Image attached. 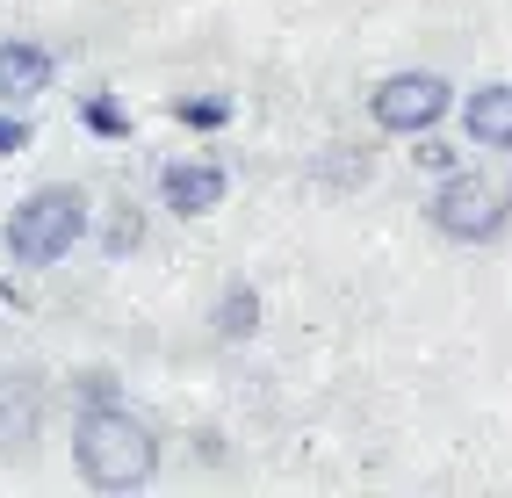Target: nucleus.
Instances as JSON below:
<instances>
[{
  "mask_svg": "<svg viewBox=\"0 0 512 498\" xmlns=\"http://www.w3.org/2000/svg\"><path fill=\"white\" fill-rule=\"evenodd\" d=\"M462 123H469V138H476V145L512 152V87H505V80L476 87L469 102H462Z\"/></svg>",
  "mask_w": 512,
  "mask_h": 498,
  "instance_id": "obj_8",
  "label": "nucleus"
},
{
  "mask_svg": "<svg viewBox=\"0 0 512 498\" xmlns=\"http://www.w3.org/2000/svg\"><path fill=\"white\" fill-rule=\"evenodd\" d=\"M217 340H253V332H260V296L246 289V282H231L224 296H217Z\"/></svg>",
  "mask_w": 512,
  "mask_h": 498,
  "instance_id": "obj_9",
  "label": "nucleus"
},
{
  "mask_svg": "<svg viewBox=\"0 0 512 498\" xmlns=\"http://www.w3.org/2000/svg\"><path fill=\"white\" fill-rule=\"evenodd\" d=\"M73 390L87 397V405H116V376H109V369H87V376H80Z\"/></svg>",
  "mask_w": 512,
  "mask_h": 498,
  "instance_id": "obj_12",
  "label": "nucleus"
},
{
  "mask_svg": "<svg viewBox=\"0 0 512 498\" xmlns=\"http://www.w3.org/2000/svg\"><path fill=\"white\" fill-rule=\"evenodd\" d=\"M37 426H44V383L29 369H8L0 376V455H22L37 441Z\"/></svg>",
  "mask_w": 512,
  "mask_h": 498,
  "instance_id": "obj_6",
  "label": "nucleus"
},
{
  "mask_svg": "<svg viewBox=\"0 0 512 498\" xmlns=\"http://www.w3.org/2000/svg\"><path fill=\"white\" fill-rule=\"evenodd\" d=\"M174 116L195 123V130H217V123H231V102L224 94H195V102H174Z\"/></svg>",
  "mask_w": 512,
  "mask_h": 498,
  "instance_id": "obj_10",
  "label": "nucleus"
},
{
  "mask_svg": "<svg viewBox=\"0 0 512 498\" xmlns=\"http://www.w3.org/2000/svg\"><path fill=\"white\" fill-rule=\"evenodd\" d=\"M58 80V58L37 37H0V102H29Z\"/></svg>",
  "mask_w": 512,
  "mask_h": 498,
  "instance_id": "obj_7",
  "label": "nucleus"
},
{
  "mask_svg": "<svg viewBox=\"0 0 512 498\" xmlns=\"http://www.w3.org/2000/svg\"><path fill=\"white\" fill-rule=\"evenodd\" d=\"M73 462H80V477L94 491H138L152 484L159 470V441H152V426L138 412H123V405H87L80 426H73Z\"/></svg>",
  "mask_w": 512,
  "mask_h": 498,
  "instance_id": "obj_1",
  "label": "nucleus"
},
{
  "mask_svg": "<svg viewBox=\"0 0 512 498\" xmlns=\"http://www.w3.org/2000/svg\"><path fill=\"white\" fill-rule=\"evenodd\" d=\"M224 166H210V159H174L159 174V203L174 210V217H210L217 203H224Z\"/></svg>",
  "mask_w": 512,
  "mask_h": 498,
  "instance_id": "obj_5",
  "label": "nucleus"
},
{
  "mask_svg": "<svg viewBox=\"0 0 512 498\" xmlns=\"http://www.w3.org/2000/svg\"><path fill=\"white\" fill-rule=\"evenodd\" d=\"M80 239H87V195L73 181H51L37 195H22L15 217H8V253L22 268H51V260H65Z\"/></svg>",
  "mask_w": 512,
  "mask_h": 498,
  "instance_id": "obj_2",
  "label": "nucleus"
},
{
  "mask_svg": "<svg viewBox=\"0 0 512 498\" xmlns=\"http://www.w3.org/2000/svg\"><path fill=\"white\" fill-rule=\"evenodd\" d=\"M87 130H101V138H123V130H130V116H123L116 102H87Z\"/></svg>",
  "mask_w": 512,
  "mask_h": 498,
  "instance_id": "obj_11",
  "label": "nucleus"
},
{
  "mask_svg": "<svg viewBox=\"0 0 512 498\" xmlns=\"http://www.w3.org/2000/svg\"><path fill=\"white\" fill-rule=\"evenodd\" d=\"M138 239H145V224H138V210H123V217L109 224V253H130Z\"/></svg>",
  "mask_w": 512,
  "mask_h": 498,
  "instance_id": "obj_13",
  "label": "nucleus"
},
{
  "mask_svg": "<svg viewBox=\"0 0 512 498\" xmlns=\"http://www.w3.org/2000/svg\"><path fill=\"white\" fill-rule=\"evenodd\" d=\"M22 145H29V123L0 109V159H8V152H22Z\"/></svg>",
  "mask_w": 512,
  "mask_h": 498,
  "instance_id": "obj_14",
  "label": "nucleus"
},
{
  "mask_svg": "<svg viewBox=\"0 0 512 498\" xmlns=\"http://www.w3.org/2000/svg\"><path fill=\"white\" fill-rule=\"evenodd\" d=\"M426 217H433L440 239H455V246H491L498 231L512 224V195L491 174H448V181L433 188Z\"/></svg>",
  "mask_w": 512,
  "mask_h": 498,
  "instance_id": "obj_3",
  "label": "nucleus"
},
{
  "mask_svg": "<svg viewBox=\"0 0 512 498\" xmlns=\"http://www.w3.org/2000/svg\"><path fill=\"white\" fill-rule=\"evenodd\" d=\"M448 109H455V87L440 73H390L368 94V116L383 130H397V138H419V130H433Z\"/></svg>",
  "mask_w": 512,
  "mask_h": 498,
  "instance_id": "obj_4",
  "label": "nucleus"
}]
</instances>
